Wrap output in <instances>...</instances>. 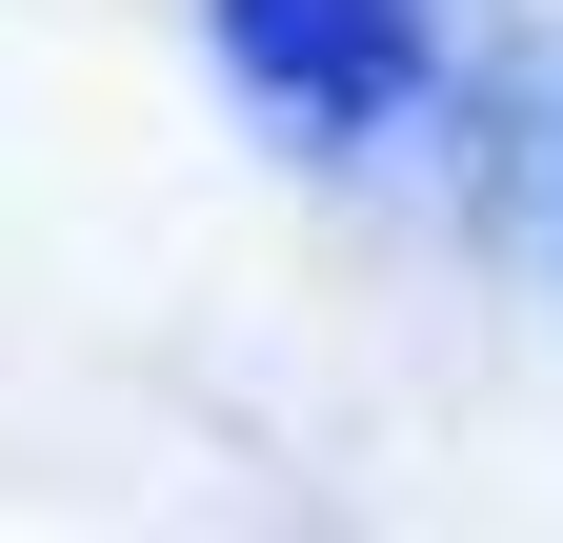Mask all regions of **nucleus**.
I'll return each instance as SVG.
<instances>
[{
    "instance_id": "obj_1",
    "label": "nucleus",
    "mask_w": 563,
    "mask_h": 543,
    "mask_svg": "<svg viewBox=\"0 0 563 543\" xmlns=\"http://www.w3.org/2000/svg\"><path fill=\"white\" fill-rule=\"evenodd\" d=\"M222 41H242V81L302 101V121H383L422 81V0H222Z\"/></svg>"
},
{
    "instance_id": "obj_2",
    "label": "nucleus",
    "mask_w": 563,
    "mask_h": 543,
    "mask_svg": "<svg viewBox=\"0 0 563 543\" xmlns=\"http://www.w3.org/2000/svg\"><path fill=\"white\" fill-rule=\"evenodd\" d=\"M543 201H563V121H543Z\"/></svg>"
}]
</instances>
